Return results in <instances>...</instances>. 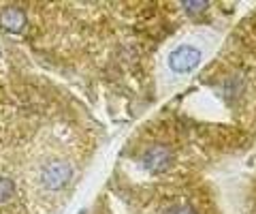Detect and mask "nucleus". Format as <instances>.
Listing matches in <instances>:
<instances>
[{
    "instance_id": "obj_1",
    "label": "nucleus",
    "mask_w": 256,
    "mask_h": 214,
    "mask_svg": "<svg viewBox=\"0 0 256 214\" xmlns=\"http://www.w3.org/2000/svg\"><path fill=\"white\" fill-rule=\"evenodd\" d=\"M77 176L75 161L58 144L41 141L30 152L24 167V188L36 212H50L62 203Z\"/></svg>"
},
{
    "instance_id": "obj_2",
    "label": "nucleus",
    "mask_w": 256,
    "mask_h": 214,
    "mask_svg": "<svg viewBox=\"0 0 256 214\" xmlns=\"http://www.w3.org/2000/svg\"><path fill=\"white\" fill-rule=\"evenodd\" d=\"M196 62H198V50L190 45H184L171 54V67L175 71H190L196 67Z\"/></svg>"
},
{
    "instance_id": "obj_3",
    "label": "nucleus",
    "mask_w": 256,
    "mask_h": 214,
    "mask_svg": "<svg viewBox=\"0 0 256 214\" xmlns=\"http://www.w3.org/2000/svg\"><path fill=\"white\" fill-rule=\"evenodd\" d=\"M169 158H171V154H166L162 148H154V150H150V152L146 154V167L154 169V171H160V169H164L166 165H169Z\"/></svg>"
},
{
    "instance_id": "obj_4",
    "label": "nucleus",
    "mask_w": 256,
    "mask_h": 214,
    "mask_svg": "<svg viewBox=\"0 0 256 214\" xmlns=\"http://www.w3.org/2000/svg\"><path fill=\"white\" fill-rule=\"evenodd\" d=\"M162 214H194V210L190 208V205H180V203H175V205H169Z\"/></svg>"
}]
</instances>
